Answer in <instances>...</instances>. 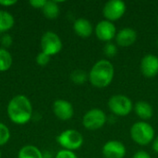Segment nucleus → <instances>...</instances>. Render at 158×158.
<instances>
[{"label":"nucleus","instance_id":"obj_1","mask_svg":"<svg viewBox=\"0 0 158 158\" xmlns=\"http://www.w3.org/2000/svg\"><path fill=\"white\" fill-rule=\"evenodd\" d=\"M6 112L9 119L18 125L29 122L32 116V106L29 98L23 94L14 96L8 103Z\"/></svg>","mask_w":158,"mask_h":158},{"label":"nucleus","instance_id":"obj_6","mask_svg":"<svg viewBox=\"0 0 158 158\" xmlns=\"http://www.w3.org/2000/svg\"><path fill=\"white\" fill-rule=\"evenodd\" d=\"M106 113L99 108L90 109L85 113L82 118V124L84 128L90 131H96L105 126L106 122Z\"/></svg>","mask_w":158,"mask_h":158},{"label":"nucleus","instance_id":"obj_15","mask_svg":"<svg viewBox=\"0 0 158 158\" xmlns=\"http://www.w3.org/2000/svg\"><path fill=\"white\" fill-rule=\"evenodd\" d=\"M135 114L143 121L148 120L153 117L154 110L152 106L146 101H139L134 106Z\"/></svg>","mask_w":158,"mask_h":158},{"label":"nucleus","instance_id":"obj_30","mask_svg":"<svg viewBox=\"0 0 158 158\" xmlns=\"http://www.w3.org/2000/svg\"><path fill=\"white\" fill-rule=\"evenodd\" d=\"M0 158H1V152H0Z\"/></svg>","mask_w":158,"mask_h":158},{"label":"nucleus","instance_id":"obj_2","mask_svg":"<svg viewBox=\"0 0 158 158\" xmlns=\"http://www.w3.org/2000/svg\"><path fill=\"white\" fill-rule=\"evenodd\" d=\"M115 69L113 64L106 59L97 61L89 72V81L96 88H106L113 81Z\"/></svg>","mask_w":158,"mask_h":158},{"label":"nucleus","instance_id":"obj_3","mask_svg":"<svg viewBox=\"0 0 158 158\" xmlns=\"http://www.w3.org/2000/svg\"><path fill=\"white\" fill-rule=\"evenodd\" d=\"M131 137L134 143L144 146L154 141L155 130L149 123L145 121H138L131 128Z\"/></svg>","mask_w":158,"mask_h":158},{"label":"nucleus","instance_id":"obj_16","mask_svg":"<svg viewBox=\"0 0 158 158\" xmlns=\"http://www.w3.org/2000/svg\"><path fill=\"white\" fill-rule=\"evenodd\" d=\"M18 158H44L43 153L34 145H25L19 151Z\"/></svg>","mask_w":158,"mask_h":158},{"label":"nucleus","instance_id":"obj_14","mask_svg":"<svg viewBox=\"0 0 158 158\" xmlns=\"http://www.w3.org/2000/svg\"><path fill=\"white\" fill-rule=\"evenodd\" d=\"M73 30L75 33L81 38H88L92 35L94 31L93 24L90 20L84 18H80L76 19L73 23Z\"/></svg>","mask_w":158,"mask_h":158},{"label":"nucleus","instance_id":"obj_19","mask_svg":"<svg viewBox=\"0 0 158 158\" xmlns=\"http://www.w3.org/2000/svg\"><path fill=\"white\" fill-rule=\"evenodd\" d=\"M12 56L6 48H0V71L4 72L12 66Z\"/></svg>","mask_w":158,"mask_h":158},{"label":"nucleus","instance_id":"obj_21","mask_svg":"<svg viewBox=\"0 0 158 158\" xmlns=\"http://www.w3.org/2000/svg\"><path fill=\"white\" fill-rule=\"evenodd\" d=\"M10 139V131L9 129L4 124L0 122V146L5 145Z\"/></svg>","mask_w":158,"mask_h":158},{"label":"nucleus","instance_id":"obj_20","mask_svg":"<svg viewBox=\"0 0 158 158\" xmlns=\"http://www.w3.org/2000/svg\"><path fill=\"white\" fill-rule=\"evenodd\" d=\"M70 80L75 84H83L89 80V74L82 69H75L70 74Z\"/></svg>","mask_w":158,"mask_h":158},{"label":"nucleus","instance_id":"obj_27","mask_svg":"<svg viewBox=\"0 0 158 158\" xmlns=\"http://www.w3.org/2000/svg\"><path fill=\"white\" fill-rule=\"evenodd\" d=\"M132 158H152V157H151V156H150L147 152H145V151H138L137 153H135V154H134V156H133V157Z\"/></svg>","mask_w":158,"mask_h":158},{"label":"nucleus","instance_id":"obj_31","mask_svg":"<svg viewBox=\"0 0 158 158\" xmlns=\"http://www.w3.org/2000/svg\"><path fill=\"white\" fill-rule=\"evenodd\" d=\"M157 44H158V40H157Z\"/></svg>","mask_w":158,"mask_h":158},{"label":"nucleus","instance_id":"obj_24","mask_svg":"<svg viewBox=\"0 0 158 158\" xmlns=\"http://www.w3.org/2000/svg\"><path fill=\"white\" fill-rule=\"evenodd\" d=\"M56 158H78V157H77V156L74 154V152L63 149V150H60V151L56 154Z\"/></svg>","mask_w":158,"mask_h":158},{"label":"nucleus","instance_id":"obj_7","mask_svg":"<svg viewBox=\"0 0 158 158\" xmlns=\"http://www.w3.org/2000/svg\"><path fill=\"white\" fill-rule=\"evenodd\" d=\"M41 48L42 52L46 55L50 56H55L61 51L62 41L56 33L53 31H46L41 38Z\"/></svg>","mask_w":158,"mask_h":158},{"label":"nucleus","instance_id":"obj_4","mask_svg":"<svg viewBox=\"0 0 158 158\" xmlns=\"http://www.w3.org/2000/svg\"><path fill=\"white\" fill-rule=\"evenodd\" d=\"M56 142L65 150L73 152L82 146L84 139L82 134L78 131L66 130L56 137Z\"/></svg>","mask_w":158,"mask_h":158},{"label":"nucleus","instance_id":"obj_32","mask_svg":"<svg viewBox=\"0 0 158 158\" xmlns=\"http://www.w3.org/2000/svg\"><path fill=\"white\" fill-rule=\"evenodd\" d=\"M157 22H158V19H157Z\"/></svg>","mask_w":158,"mask_h":158},{"label":"nucleus","instance_id":"obj_29","mask_svg":"<svg viewBox=\"0 0 158 158\" xmlns=\"http://www.w3.org/2000/svg\"><path fill=\"white\" fill-rule=\"evenodd\" d=\"M153 150L156 153V154H158V137L157 138H156L154 141H153Z\"/></svg>","mask_w":158,"mask_h":158},{"label":"nucleus","instance_id":"obj_9","mask_svg":"<svg viewBox=\"0 0 158 158\" xmlns=\"http://www.w3.org/2000/svg\"><path fill=\"white\" fill-rule=\"evenodd\" d=\"M95 35L100 41L109 43L111 40L116 38L117 35L115 24L106 19L101 20L95 27Z\"/></svg>","mask_w":158,"mask_h":158},{"label":"nucleus","instance_id":"obj_26","mask_svg":"<svg viewBox=\"0 0 158 158\" xmlns=\"http://www.w3.org/2000/svg\"><path fill=\"white\" fill-rule=\"evenodd\" d=\"M29 3L34 8H41V9H43V7L46 4V0H31Z\"/></svg>","mask_w":158,"mask_h":158},{"label":"nucleus","instance_id":"obj_22","mask_svg":"<svg viewBox=\"0 0 158 158\" xmlns=\"http://www.w3.org/2000/svg\"><path fill=\"white\" fill-rule=\"evenodd\" d=\"M103 51L105 56H106L107 57H114L118 54V47L115 44L109 42L105 44Z\"/></svg>","mask_w":158,"mask_h":158},{"label":"nucleus","instance_id":"obj_8","mask_svg":"<svg viewBox=\"0 0 158 158\" xmlns=\"http://www.w3.org/2000/svg\"><path fill=\"white\" fill-rule=\"evenodd\" d=\"M126 12V4L121 0H109L103 7V15L106 20L115 21L123 17Z\"/></svg>","mask_w":158,"mask_h":158},{"label":"nucleus","instance_id":"obj_18","mask_svg":"<svg viewBox=\"0 0 158 158\" xmlns=\"http://www.w3.org/2000/svg\"><path fill=\"white\" fill-rule=\"evenodd\" d=\"M42 10L44 16L49 19H56L59 15V6L56 1H46Z\"/></svg>","mask_w":158,"mask_h":158},{"label":"nucleus","instance_id":"obj_28","mask_svg":"<svg viewBox=\"0 0 158 158\" xmlns=\"http://www.w3.org/2000/svg\"><path fill=\"white\" fill-rule=\"evenodd\" d=\"M17 3L16 0H0V5L1 6H13Z\"/></svg>","mask_w":158,"mask_h":158},{"label":"nucleus","instance_id":"obj_23","mask_svg":"<svg viewBox=\"0 0 158 158\" xmlns=\"http://www.w3.org/2000/svg\"><path fill=\"white\" fill-rule=\"evenodd\" d=\"M50 61V56L46 55L45 53L44 52H41L37 55L36 56V63L39 65V66H46Z\"/></svg>","mask_w":158,"mask_h":158},{"label":"nucleus","instance_id":"obj_12","mask_svg":"<svg viewBox=\"0 0 158 158\" xmlns=\"http://www.w3.org/2000/svg\"><path fill=\"white\" fill-rule=\"evenodd\" d=\"M141 71L147 78H154L158 74V56L148 54L141 60Z\"/></svg>","mask_w":158,"mask_h":158},{"label":"nucleus","instance_id":"obj_13","mask_svg":"<svg viewBox=\"0 0 158 158\" xmlns=\"http://www.w3.org/2000/svg\"><path fill=\"white\" fill-rule=\"evenodd\" d=\"M115 39L118 45L121 47H129L136 42L137 32L132 28H123L117 33Z\"/></svg>","mask_w":158,"mask_h":158},{"label":"nucleus","instance_id":"obj_17","mask_svg":"<svg viewBox=\"0 0 158 158\" xmlns=\"http://www.w3.org/2000/svg\"><path fill=\"white\" fill-rule=\"evenodd\" d=\"M14 17L7 11L0 10V33L6 32L14 26Z\"/></svg>","mask_w":158,"mask_h":158},{"label":"nucleus","instance_id":"obj_11","mask_svg":"<svg viewBox=\"0 0 158 158\" xmlns=\"http://www.w3.org/2000/svg\"><path fill=\"white\" fill-rule=\"evenodd\" d=\"M53 111L60 120H69L74 115V109L70 102L63 99L56 100L53 104Z\"/></svg>","mask_w":158,"mask_h":158},{"label":"nucleus","instance_id":"obj_5","mask_svg":"<svg viewBox=\"0 0 158 158\" xmlns=\"http://www.w3.org/2000/svg\"><path fill=\"white\" fill-rule=\"evenodd\" d=\"M108 108L113 114L125 117L131 112L133 104L128 96L124 94H115L108 100Z\"/></svg>","mask_w":158,"mask_h":158},{"label":"nucleus","instance_id":"obj_10","mask_svg":"<svg viewBox=\"0 0 158 158\" xmlns=\"http://www.w3.org/2000/svg\"><path fill=\"white\" fill-rule=\"evenodd\" d=\"M102 154L105 158H124L126 156V147L121 142L111 140L105 143Z\"/></svg>","mask_w":158,"mask_h":158},{"label":"nucleus","instance_id":"obj_25","mask_svg":"<svg viewBox=\"0 0 158 158\" xmlns=\"http://www.w3.org/2000/svg\"><path fill=\"white\" fill-rule=\"evenodd\" d=\"M0 42H1V44H2V45H3V47H6V48H7V47H9V46L12 44L13 40H12L11 35H9V34H7V33H5V34L1 37Z\"/></svg>","mask_w":158,"mask_h":158}]
</instances>
